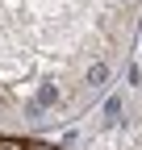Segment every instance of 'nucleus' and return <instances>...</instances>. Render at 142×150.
<instances>
[{"label": "nucleus", "mask_w": 142, "mask_h": 150, "mask_svg": "<svg viewBox=\"0 0 142 150\" xmlns=\"http://www.w3.org/2000/svg\"><path fill=\"white\" fill-rule=\"evenodd\" d=\"M0 150H25V142H17V138H0Z\"/></svg>", "instance_id": "obj_1"}, {"label": "nucleus", "mask_w": 142, "mask_h": 150, "mask_svg": "<svg viewBox=\"0 0 142 150\" xmlns=\"http://www.w3.org/2000/svg\"><path fill=\"white\" fill-rule=\"evenodd\" d=\"M25 150H55V146H46V142H33V146H25Z\"/></svg>", "instance_id": "obj_2"}]
</instances>
